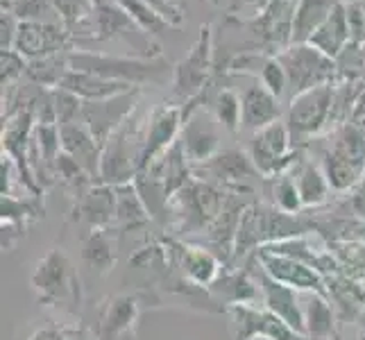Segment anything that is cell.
I'll use <instances>...</instances> for the list:
<instances>
[{"instance_id":"5bb4252c","label":"cell","mask_w":365,"mask_h":340,"mask_svg":"<svg viewBox=\"0 0 365 340\" xmlns=\"http://www.w3.org/2000/svg\"><path fill=\"white\" fill-rule=\"evenodd\" d=\"M193 175L211 184H218L222 188H230V191H252L245 182L261 177V172L257 170L250 153H243L238 148L220 150L209 161L197 163V166H193Z\"/></svg>"},{"instance_id":"d6986e66","label":"cell","mask_w":365,"mask_h":340,"mask_svg":"<svg viewBox=\"0 0 365 340\" xmlns=\"http://www.w3.org/2000/svg\"><path fill=\"white\" fill-rule=\"evenodd\" d=\"M141 295H114L103 302L98 313V338L100 340H130L138 320Z\"/></svg>"},{"instance_id":"ac0fdd59","label":"cell","mask_w":365,"mask_h":340,"mask_svg":"<svg viewBox=\"0 0 365 340\" xmlns=\"http://www.w3.org/2000/svg\"><path fill=\"white\" fill-rule=\"evenodd\" d=\"M255 257L261 263V268L266 270L274 282L291 286L297 293H318L322 297L329 295V291H327V279L318 270L307 266V263L284 257V254H274V252L261 249V247L255 252Z\"/></svg>"},{"instance_id":"e575fe53","label":"cell","mask_w":365,"mask_h":340,"mask_svg":"<svg viewBox=\"0 0 365 340\" xmlns=\"http://www.w3.org/2000/svg\"><path fill=\"white\" fill-rule=\"evenodd\" d=\"M116 3L134 19V23L138 25V28H141L143 32H148L150 36H155V39L161 36L163 32L173 30V25L163 16H159L150 5H145L143 0H116Z\"/></svg>"},{"instance_id":"8fae6325","label":"cell","mask_w":365,"mask_h":340,"mask_svg":"<svg viewBox=\"0 0 365 340\" xmlns=\"http://www.w3.org/2000/svg\"><path fill=\"white\" fill-rule=\"evenodd\" d=\"M302 155H304V148H293L291 132L284 120H277L261 132H255L250 141V157L261 177L291 172Z\"/></svg>"},{"instance_id":"7a4b0ae2","label":"cell","mask_w":365,"mask_h":340,"mask_svg":"<svg viewBox=\"0 0 365 340\" xmlns=\"http://www.w3.org/2000/svg\"><path fill=\"white\" fill-rule=\"evenodd\" d=\"M68 66L73 71L93 73L100 78L125 82L132 86L155 84V86H168L173 84L175 64L168 57H118V55H100L91 50H71L68 53Z\"/></svg>"},{"instance_id":"1f68e13d","label":"cell","mask_w":365,"mask_h":340,"mask_svg":"<svg viewBox=\"0 0 365 340\" xmlns=\"http://www.w3.org/2000/svg\"><path fill=\"white\" fill-rule=\"evenodd\" d=\"M68 53L50 55L41 59L28 61V71H25V80L32 84L46 86V89H57L64 80V75L68 73Z\"/></svg>"},{"instance_id":"f1b7e54d","label":"cell","mask_w":365,"mask_h":340,"mask_svg":"<svg viewBox=\"0 0 365 340\" xmlns=\"http://www.w3.org/2000/svg\"><path fill=\"white\" fill-rule=\"evenodd\" d=\"M114 191H116V225L120 230L125 232L141 230V227H145L153 220L134 182L118 184L114 186Z\"/></svg>"},{"instance_id":"f546056e","label":"cell","mask_w":365,"mask_h":340,"mask_svg":"<svg viewBox=\"0 0 365 340\" xmlns=\"http://www.w3.org/2000/svg\"><path fill=\"white\" fill-rule=\"evenodd\" d=\"M111 230H89L82 241V261L98 274H107L116 266V238Z\"/></svg>"},{"instance_id":"f6af8a7d","label":"cell","mask_w":365,"mask_h":340,"mask_svg":"<svg viewBox=\"0 0 365 340\" xmlns=\"http://www.w3.org/2000/svg\"><path fill=\"white\" fill-rule=\"evenodd\" d=\"M361 3H363V9H365V0H361Z\"/></svg>"},{"instance_id":"30bf717a","label":"cell","mask_w":365,"mask_h":340,"mask_svg":"<svg viewBox=\"0 0 365 340\" xmlns=\"http://www.w3.org/2000/svg\"><path fill=\"white\" fill-rule=\"evenodd\" d=\"M207 93L191 100L188 105H184L186 120L180 134V145L184 150V157L188 159L191 166L205 163L211 157H216L220 153V128L218 118L213 116V111L205 107Z\"/></svg>"},{"instance_id":"ba28073f","label":"cell","mask_w":365,"mask_h":340,"mask_svg":"<svg viewBox=\"0 0 365 340\" xmlns=\"http://www.w3.org/2000/svg\"><path fill=\"white\" fill-rule=\"evenodd\" d=\"M274 57L279 59L286 73L288 100L316 86L336 84V61L311 43H293Z\"/></svg>"},{"instance_id":"52a82bcc","label":"cell","mask_w":365,"mask_h":340,"mask_svg":"<svg viewBox=\"0 0 365 340\" xmlns=\"http://www.w3.org/2000/svg\"><path fill=\"white\" fill-rule=\"evenodd\" d=\"M211 75H216V50H213V32L211 25H200L197 39L188 50V55L175 64L173 75V98L188 105L191 100L205 96L209 89Z\"/></svg>"},{"instance_id":"603a6c76","label":"cell","mask_w":365,"mask_h":340,"mask_svg":"<svg viewBox=\"0 0 365 340\" xmlns=\"http://www.w3.org/2000/svg\"><path fill=\"white\" fill-rule=\"evenodd\" d=\"M279 103L282 100L274 98L261 82L247 86L241 98V105H243L241 128L250 132H261L263 128H268V125L282 120L284 109Z\"/></svg>"},{"instance_id":"6da1fadb","label":"cell","mask_w":365,"mask_h":340,"mask_svg":"<svg viewBox=\"0 0 365 340\" xmlns=\"http://www.w3.org/2000/svg\"><path fill=\"white\" fill-rule=\"evenodd\" d=\"M307 150H318L320 166L334 191H351L365 180V132L354 123L336 125L324 136L313 138Z\"/></svg>"},{"instance_id":"484cf974","label":"cell","mask_w":365,"mask_h":340,"mask_svg":"<svg viewBox=\"0 0 365 340\" xmlns=\"http://www.w3.org/2000/svg\"><path fill=\"white\" fill-rule=\"evenodd\" d=\"M304 153H307V150H304ZM291 175L295 177V184H297V191H299V197H302V205H304V209L320 207V205L327 202V200H329L331 184H329V180H327V175H324L320 163H316L313 159L302 155L299 161L293 166Z\"/></svg>"},{"instance_id":"4316f807","label":"cell","mask_w":365,"mask_h":340,"mask_svg":"<svg viewBox=\"0 0 365 340\" xmlns=\"http://www.w3.org/2000/svg\"><path fill=\"white\" fill-rule=\"evenodd\" d=\"M351 41L349 34V23H347V11H345V0L338 3V7L331 11V16L327 19L318 32L311 36L309 43L313 48H318L322 55H327L329 59H336L343 53V48Z\"/></svg>"},{"instance_id":"ee69618b","label":"cell","mask_w":365,"mask_h":340,"mask_svg":"<svg viewBox=\"0 0 365 340\" xmlns=\"http://www.w3.org/2000/svg\"><path fill=\"white\" fill-rule=\"evenodd\" d=\"M168 3H170L173 7H178V9L186 11V0H168Z\"/></svg>"},{"instance_id":"7402d4cb","label":"cell","mask_w":365,"mask_h":340,"mask_svg":"<svg viewBox=\"0 0 365 340\" xmlns=\"http://www.w3.org/2000/svg\"><path fill=\"white\" fill-rule=\"evenodd\" d=\"M75 218L84 220L91 230H111L116 225V191L114 186L93 184L78 195L73 209Z\"/></svg>"},{"instance_id":"e0dca14e","label":"cell","mask_w":365,"mask_h":340,"mask_svg":"<svg viewBox=\"0 0 365 340\" xmlns=\"http://www.w3.org/2000/svg\"><path fill=\"white\" fill-rule=\"evenodd\" d=\"M143 89H132L123 96L98 100V103H84L82 107V123L89 128V132L96 136V141L105 148V143L111 138L125 120L132 118L138 96Z\"/></svg>"},{"instance_id":"4fadbf2b","label":"cell","mask_w":365,"mask_h":340,"mask_svg":"<svg viewBox=\"0 0 365 340\" xmlns=\"http://www.w3.org/2000/svg\"><path fill=\"white\" fill-rule=\"evenodd\" d=\"M227 313L232 316L234 340H309L270 309H257L255 304H234L227 306Z\"/></svg>"},{"instance_id":"8d00e7d4","label":"cell","mask_w":365,"mask_h":340,"mask_svg":"<svg viewBox=\"0 0 365 340\" xmlns=\"http://www.w3.org/2000/svg\"><path fill=\"white\" fill-rule=\"evenodd\" d=\"M53 107H55L57 125H68L75 120H82L84 100L66 89H61V86L53 89Z\"/></svg>"},{"instance_id":"60d3db41","label":"cell","mask_w":365,"mask_h":340,"mask_svg":"<svg viewBox=\"0 0 365 340\" xmlns=\"http://www.w3.org/2000/svg\"><path fill=\"white\" fill-rule=\"evenodd\" d=\"M145 5H150L159 16L166 19L173 28H180V25L184 23V16H186V11L178 9V7H173L168 0H143Z\"/></svg>"},{"instance_id":"d4e9b609","label":"cell","mask_w":365,"mask_h":340,"mask_svg":"<svg viewBox=\"0 0 365 340\" xmlns=\"http://www.w3.org/2000/svg\"><path fill=\"white\" fill-rule=\"evenodd\" d=\"M209 293L227 306L234 304H255L261 295V288L252 272L245 270H234V272H220V277L209 286ZM225 306V309H227Z\"/></svg>"},{"instance_id":"2e32d148","label":"cell","mask_w":365,"mask_h":340,"mask_svg":"<svg viewBox=\"0 0 365 340\" xmlns=\"http://www.w3.org/2000/svg\"><path fill=\"white\" fill-rule=\"evenodd\" d=\"M245 268L252 272V277L257 279L259 288H261V299L266 309H270L272 313H277L286 324H291L293 329L302 336H307V320H304V309L299 306L297 302V291L291 286H284L279 282H274L272 277L261 268V263L257 261V257H252ZM309 338V336H307Z\"/></svg>"},{"instance_id":"8992f818","label":"cell","mask_w":365,"mask_h":340,"mask_svg":"<svg viewBox=\"0 0 365 340\" xmlns=\"http://www.w3.org/2000/svg\"><path fill=\"white\" fill-rule=\"evenodd\" d=\"M331 109L334 84L316 86L288 100L284 123L291 132L293 148H307L327 128L331 130Z\"/></svg>"},{"instance_id":"cb8c5ba5","label":"cell","mask_w":365,"mask_h":340,"mask_svg":"<svg viewBox=\"0 0 365 340\" xmlns=\"http://www.w3.org/2000/svg\"><path fill=\"white\" fill-rule=\"evenodd\" d=\"M61 89H66L71 93H75L78 98H82L84 103H98V100H109L123 96L132 89H141V86H132L125 82H116V80H107L100 78V75L93 73H84V71H73L68 68V73L61 80Z\"/></svg>"},{"instance_id":"ffe728a7","label":"cell","mask_w":365,"mask_h":340,"mask_svg":"<svg viewBox=\"0 0 365 340\" xmlns=\"http://www.w3.org/2000/svg\"><path fill=\"white\" fill-rule=\"evenodd\" d=\"M173 261L182 270V277L202 288H209L220 277V259L205 245L173 243Z\"/></svg>"},{"instance_id":"d590c367","label":"cell","mask_w":365,"mask_h":340,"mask_svg":"<svg viewBox=\"0 0 365 340\" xmlns=\"http://www.w3.org/2000/svg\"><path fill=\"white\" fill-rule=\"evenodd\" d=\"M3 9H9L19 21L61 23L53 0H3Z\"/></svg>"},{"instance_id":"9c48e42d","label":"cell","mask_w":365,"mask_h":340,"mask_svg":"<svg viewBox=\"0 0 365 340\" xmlns=\"http://www.w3.org/2000/svg\"><path fill=\"white\" fill-rule=\"evenodd\" d=\"M123 39L132 46L134 53L143 59L161 57V48L155 43V36L143 32L134 19L125 11L116 0H96L93 14V41H111Z\"/></svg>"},{"instance_id":"f35d334b","label":"cell","mask_w":365,"mask_h":340,"mask_svg":"<svg viewBox=\"0 0 365 340\" xmlns=\"http://www.w3.org/2000/svg\"><path fill=\"white\" fill-rule=\"evenodd\" d=\"M345 11H347L351 41L363 43L365 41V9H363V3H361V0H349V3H345Z\"/></svg>"},{"instance_id":"7c38bea8","label":"cell","mask_w":365,"mask_h":340,"mask_svg":"<svg viewBox=\"0 0 365 340\" xmlns=\"http://www.w3.org/2000/svg\"><path fill=\"white\" fill-rule=\"evenodd\" d=\"M75 48H78V41L64 28V23H41V21L19 23L14 50L28 61L59 55V53H71Z\"/></svg>"},{"instance_id":"74e56055","label":"cell","mask_w":365,"mask_h":340,"mask_svg":"<svg viewBox=\"0 0 365 340\" xmlns=\"http://www.w3.org/2000/svg\"><path fill=\"white\" fill-rule=\"evenodd\" d=\"M0 66H3V73H0V86L5 89H11L16 86V82L21 78H25V71H28V59L21 57L16 50H3L0 55Z\"/></svg>"},{"instance_id":"277c9868","label":"cell","mask_w":365,"mask_h":340,"mask_svg":"<svg viewBox=\"0 0 365 340\" xmlns=\"http://www.w3.org/2000/svg\"><path fill=\"white\" fill-rule=\"evenodd\" d=\"M227 195L230 188L193 177L170 200V211L178 218V232L182 236L202 234V232L207 234V230L216 222L220 211L225 209Z\"/></svg>"},{"instance_id":"44dd1931","label":"cell","mask_w":365,"mask_h":340,"mask_svg":"<svg viewBox=\"0 0 365 340\" xmlns=\"http://www.w3.org/2000/svg\"><path fill=\"white\" fill-rule=\"evenodd\" d=\"M61 150L71 155L80 166L91 175V180L100 182V159H103V145L96 141V136L82 120H75L68 125H59Z\"/></svg>"},{"instance_id":"5b68a950","label":"cell","mask_w":365,"mask_h":340,"mask_svg":"<svg viewBox=\"0 0 365 340\" xmlns=\"http://www.w3.org/2000/svg\"><path fill=\"white\" fill-rule=\"evenodd\" d=\"M143 148L145 134H141V123H136L134 118L125 120L103 148L100 182L107 186L134 182L136 175L141 172Z\"/></svg>"},{"instance_id":"d6a6232c","label":"cell","mask_w":365,"mask_h":340,"mask_svg":"<svg viewBox=\"0 0 365 340\" xmlns=\"http://www.w3.org/2000/svg\"><path fill=\"white\" fill-rule=\"evenodd\" d=\"M263 184H266V193L270 195V205L277 207L284 213H302L304 205H302V197L297 191L295 177L291 172H282L274 175V177H263Z\"/></svg>"},{"instance_id":"83f0119b","label":"cell","mask_w":365,"mask_h":340,"mask_svg":"<svg viewBox=\"0 0 365 340\" xmlns=\"http://www.w3.org/2000/svg\"><path fill=\"white\" fill-rule=\"evenodd\" d=\"M341 0H299L293 19V43H309L320 25L331 16Z\"/></svg>"},{"instance_id":"7bdbcfd3","label":"cell","mask_w":365,"mask_h":340,"mask_svg":"<svg viewBox=\"0 0 365 340\" xmlns=\"http://www.w3.org/2000/svg\"><path fill=\"white\" fill-rule=\"evenodd\" d=\"M28 340H53V329H39V331H34Z\"/></svg>"},{"instance_id":"b9f144b4","label":"cell","mask_w":365,"mask_h":340,"mask_svg":"<svg viewBox=\"0 0 365 340\" xmlns=\"http://www.w3.org/2000/svg\"><path fill=\"white\" fill-rule=\"evenodd\" d=\"M349 123H354L359 130H363V132H365V91L359 96L356 105H354V111H351Z\"/></svg>"},{"instance_id":"836d02e7","label":"cell","mask_w":365,"mask_h":340,"mask_svg":"<svg viewBox=\"0 0 365 340\" xmlns=\"http://www.w3.org/2000/svg\"><path fill=\"white\" fill-rule=\"evenodd\" d=\"M209 109L213 111V116L218 118V123L225 130L238 134V130H241V118H243V105H241V98L236 96V91L220 89L216 98L211 100Z\"/></svg>"},{"instance_id":"9a60e30c","label":"cell","mask_w":365,"mask_h":340,"mask_svg":"<svg viewBox=\"0 0 365 340\" xmlns=\"http://www.w3.org/2000/svg\"><path fill=\"white\" fill-rule=\"evenodd\" d=\"M186 120L184 105H159L148 118L145 148L141 157V172H145L155 161H159L168 150L180 141ZM138 172V175H141Z\"/></svg>"},{"instance_id":"ab89813d","label":"cell","mask_w":365,"mask_h":340,"mask_svg":"<svg viewBox=\"0 0 365 340\" xmlns=\"http://www.w3.org/2000/svg\"><path fill=\"white\" fill-rule=\"evenodd\" d=\"M19 23L21 21L9 9H3V16H0V50H14Z\"/></svg>"},{"instance_id":"4dcf8cb0","label":"cell","mask_w":365,"mask_h":340,"mask_svg":"<svg viewBox=\"0 0 365 340\" xmlns=\"http://www.w3.org/2000/svg\"><path fill=\"white\" fill-rule=\"evenodd\" d=\"M304 320H307V336L309 340H341L336 331V316L329 304V299L311 293L307 306H304Z\"/></svg>"},{"instance_id":"3957f363","label":"cell","mask_w":365,"mask_h":340,"mask_svg":"<svg viewBox=\"0 0 365 340\" xmlns=\"http://www.w3.org/2000/svg\"><path fill=\"white\" fill-rule=\"evenodd\" d=\"M32 288L43 306L78 313L82 304V286L78 270L73 268L64 249L53 247L36 263L32 272Z\"/></svg>"}]
</instances>
